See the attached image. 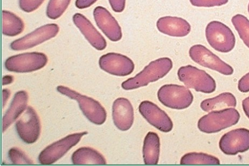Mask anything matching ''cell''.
Segmentation results:
<instances>
[{
  "label": "cell",
  "mask_w": 249,
  "mask_h": 166,
  "mask_svg": "<svg viewBox=\"0 0 249 166\" xmlns=\"http://www.w3.org/2000/svg\"><path fill=\"white\" fill-rule=\"evenodd\" d=\"M57 90L68 98L77 100L84 115L92 123L102 125L106 121V110L97 100L63 85H59Z\"/></svg>",
  "instance_id": "cell-3"
},
{
  "label": "cell",
  "mask_w": 249,
  "mask_h": 166,
  "mask_svg": "<svg viewBox=\"0 0 249 166\" xmlns=\"http://www.w3.org/2000/svg\"><path fill=\"white\" fill-rule=\"evenodd\" d=\"M48 61L47 55L43 53H25L8 58L4 63V66L9 71L29 73L43 68Z\"/></svg>",
  "instance_id": "cell-7"
},
{
  "label": "cell",
  "mask_w": 249,
  "mask_h": 166,
  "mask_svg": "<svg viewBox=\"0 0 249 166\" xmlns=\"http://www.w3.org/2000/svg\"><path fill=\"white\" fill-rule=\"evenodd\" d=\"M73 21L93 47L99 51L106 49V40L86 17L77 13L73 15Z\"/></svg>",
  "instance_id": "cell-17"
},
{
  "label": "cell",
  "mask_w": 249,
  "mask_h": 166,
  "mask_svg": "<svg viewBox=\"0 0 249 166\" xmlns=\"http://www.w3.org/2000/svg\"><path fill=\"white\" fill-rule=\"evenodd\" d=\"M14 81V77L12 75H6L3 78L2 84L3 85L12 83Z\"/></svg>",
  "instance_id": "cell-35"
},
{
  "label": "cell",
  "mask_w": 249,
  "mask_h": 166,
  "mask_svg": "<svg viewBox=\"0 0 249 166\" xmlns=\"http://www.w3.org/2000/svg\"><path fill=\"white\" fill-rule=\"evenodd\" d=\"M139 110L149 124L160 132L167 133L172 130L173 123L171 118L156 104L144 100L139 105Z\"/></svg>",
  "instance_id": "cell-14"
},
{
  "label": "cell",
  "mask_w": 249,
  "mask_h": 166,
  "mask_svg": "<svg viewBox=\"0 0 249 166\" xmlns=\"http://www.w3.org/2000/svg\"><path fill=\"white\" fill-rule=\"evenodd\" d=\"M242 107L244 112L249 119V97L243 100Z\"/></svg>",
  "instance_id": "cell-33"
},
{
  "label": "cell",
  "mask_w": 249,
  "mask_h": 166,
  "mask_svg": "<svg viewBox=\"0 0 249 166\" xmlns=\"http://www.w3.org/2000/svg\"><path fill=\"white\" fill-rule=\"evenodd\" d=\"M160 152V140L156 133L149 132L143 145V158L144 163L148 165L158 164Z\"/></svg>",
  "instance_id": "cell-20"
},
{
  "label": "cell",
  "mask_w": 249,
  "mask_h": 166,
  "mask_svg": "<svg viewBox=\"0 0 249 166\" xmlns=\"http://www.w3.org/2000/svg\"><path fill=\"white\" fill-rule=\"evenodd\" d=\"M179 80L189 88L195 89L196 92L210 94L215 91L216 84L210 75L205 70L192 65L182 66L178 69Z\"/></svg>",
  "instance_id": "cell-4"
},
{
  "label": "cell",
  "mask_w": 249,
  "mask_h": 166,
  "mask_svg": "<svg viewBox=\"0 0 249 166\" xmlns=\"http://www.w3.org/2000/svg\"><path fill=\"white\" fill-rule=\"evenodd\" d=\"M93 16L98 28L110 41H120L123 37L121 27L106 8L101 6L96 7L94 10Z\"/></svg>",
  "instance_id": "cell-15"
},
{
  "label": "cell",
  "mask_w": 249,
  "mask_h": 166,
  "mask_svg": "<svg viewBox=\"0 0 249 166\" xmlns=\"http://www.w3.org/2000/svg\"><path fill=\"white\" fill-rule=\"evenodd\" d=\"M231 22L239 36L249 48V20L243 15L237 14L233 17Z\"/></svg>",
  "instance_id": "cell-25"
},
{
  "label": "cell",
  "mask_w": 249,
  "mask_h": 166,
  "mask_svg": "<svg viewBox=\"0 0 249 166\" xmlns=\"http://www.w3.org/2000/svg\"><path fill=\"white\" fill-rule=\"evenodd\" d=\"M112 9L116 13H122L125 8L126 0H108Z\"/></svg>",
  "instance_id": "cell-30"
},
{
  "label": "cell",
  "mask_w": 249,
  "mask_h": 166,
  "mask_svg": "<svg viewBox=\"0 0 249 166\" xmlns=\"http://www.w3.org/2000/svg\"><path fill=\"white\" fill-rule=\"evenodd\" d=\"M87 132L75 133L67 135L45 148L39 155L38 160L42 165H51L56 162L70 149L76 146Z\"/></svg>",
  "instance_id": "cell-8"
},
{
  "label": "cell",
  "mask_w": 249,
  "mask_h": 166,
  "mask_svg": "<svg viewBox=\"0 0 249 166\" xmlns=\"http://www.w3.org/2000/svg\"><path fill=\"white\" fill-rule=\"evenodd\" d=\"M158 98L165 106L171 109L182 110L188 108L193 101L190 90L177 84H165L159 89Z\"/></svg>",
  "instance_id": "cell-6"
},
{
  "label": "cell",
  "mask_w": 249,
  "mask_h": 166,
  "mask_svg": "<svg viewBox=\"0 0 249 166\" xmlns=\"http://www.w3.org/2000/svg\"><path fill=\"white\" fill-rule=\"evenodd\" d=\"M59 32V28L56 24L44 25L13 42L11 48L14 51H22L31 49L56 37Z\"/></svg>",
  "instance_id": "cell-10"
},
{
  "label": "cell",
  "mask_w": 249,
  "mask_h": 166,
  "mask_svg": "<svg viewBox=\"0 0 249 166\" xmlns=\"http://www.w3.org/2000/svg\"><path fill=\"white\" fill-rule=\"evenodd\" d=\"M180 164L188 165H218L220 161L214 156L204 153L191 152L184 155L181 158Z\"/></svg>",
  "instance_id": "cell-24"
},
{
  "label": "cell",
  "mask_w": 249,
  "mask_h": 166,
  "mask_svg": "<svg viewBox=\"0 0 249 166\" xmlns=\"http://www.w3.org/2000/svg\"><path fill=\"white\" fill-rule=\"evenodd\" d=\"M248 12H249V5H248Z\"/></svg>",
  "instance_id": "cell-36"
},
{
  "label": "cell",
  "mask_w": 249,
  "mask_h": 166,
  "mask_svg": "<svg viewBox=\"0 0 249 166\" xmlns=\"http://www.w3.org/2000/svg\"><path fill=\"white\" fill-rule=\"evenodd\" d=\"M8 157L11 162L16 165H32L33 162L22 150L17 148H13L8 152Z\"/></svg>",
  "instance_id": "cell-27"
},
{
  "label": "cell",
  "mask_w": 249,
  "mask_h": 166,
  "mask_svg": "<svg viewBox=\"0 0 249 166\" xmlns=\"http://www.w3.org/2000/svg\"><path fill=\"white\" fill-rule=\"evenodd\" d=\"M173 62L169 58H161L149 63L135 77L123 83L122 88L126 90L146 86L149 83L158 81L170 72Z\"/></svg>",
  "instance_id": "cell-1"
},
{
  "label": "cell",
  "mask_w": 249,
  "mask_h": 166,
  "mask_svg": "<svg viewBox=\"0 0 249 166\" xmlns=\"http://www.w3.org/2000/svg\"><path fill=\"white\" fill-rule=\"evenodd\" d=\"M17 132L24 142L36 143L41 133V125L38 115L34 109L29 106L16 125Z\"/></svg>",
  "instance_id": "cell-11"
},
{
  "label": "cell",
  "mask_w": 249,
  "mask_h": 166,
  "mask_svg": "<svg viewBox=\"0 0 249 166\" xmlns=\"http://www.w3.org/2000/svg\"><path fill=\"white\" fill-rule=\"evenodd\" d=\"M222 152L229 155H235L249 149V130L239 128L224 134L219 142Z\"/></svg>",
  "instance_id": "cell-12"
},
{
  "label": "cell",
  "mask_w": 249,
  "mask_h": 166,
  "mask_svg": "<svg viewBox=\"0 0 249 166\" xmlns=\"http://www.w3.org/2000/svg\"><path fill=\"white\" fill-rule=\"evenodd\" d=\"M28 101V93L21 90L15 94L11 105L4 115L2 121L3 133L26 110Z\"/></svg>",
  "instance_id": "cell-19"
},
{
  "label": "cell",
  "mask_w": 249,
  "mask_h": 166,
  "mask_svg": "<svg viewBox=\"0 0 249 166\" xmlns=\"http://www.w3.org/2000/svg\"><path fill=\"white\" fill-rule=\"evenodd\" d=\"M238 88L242 93L249 92V72L240 80L238 84Z\"/></svg>",
  "instance_id": "cell-31"
},
{
  "label": "cell",
  "mask_w": 249,
  "mask_h": 166,
  "mask_svg": "<svg viewBox=\"0 0 249 166\" xmlns=\"http://www.w3.org/2000/svg\"><path fill=\"white\" fill-rule=\"evenodd\" d=\"M157 27L159 32L172 37H185L191 31L190 24L186 20L177 17H161L158 19Z\"/></svg>",
  "instance_id": "cell-18"
},
{
  "label": "cell",
  "mask_w": 249,
  "mask_h": 166,
  "mask_svg": "<svg viewBox=\"0 0 249 166\" xmlns=\"http://www.w3.org/2000/svg\"><path fill=\"white\" fill-rule=\"evenodd\" d=\"M229 0H190L194 6L198 7H213L221 6L227 4Z\"/></svg>",
  "instance_id": "cell-29"
},
{
  "label": "cell",
  "mask_w": 249,
  "mask_h": 166,
  "mask_svg": "<svg viewBox=\"0 0 249 166\" xmlns=\"http://www.w3.org/2000/svg\"><path fill=\"white\" fill-rule=\"evenodd\" d=\"M112 117L114 124L118 129L123 132L130 129L134 119V109L130 101L124 98L114 100Z\"/></svg>",
  "instance_id": "cell-16"
},
{
  "label": "cell",
  "mask_w": 249,
  "mask_h": 166,
  "mask_svg": "<svg viewBox=\"0 0 249 166\" xmlns=\"http://www.w3.org/2000/svg\"><path fill=\"white\" fill-rule=\"evenodd\" d=\"M22 19L13 13L2 12V33L5 36L14 37L21 34L24 29Z\"/></svg>",
  "instance_id": "cell-23"
},
{
  "label": "cell",
  "mask_w": 249,
  "mask_h": 166,
  "mask_svg": "<svg viewBox=\"0 0 249 166\" xmlns=\"http://www.w3.org/2000/svg\"><path fill=\"white\" fill-rule=\"evenodd\" d=\"M74 165H106L107 161L104 156L97 150L91 148H79L72 155Z\"/></svg>",
  "instance_id": "cell-22"
},
{
  "label": "cell",
  "mask_w": 249,
  "mask_h": 166,
  "mask_svg": "<svg viewBox=\"0 0 249 166\" xmlns=\"http://www.w3.org/2000/svg\"><path fill=\"white\" fill-rule=\"evenodd\" d=\"M240 115L235 108L212 111L199 119L197 127L206 133H215L236 124Z\"/></svg>",
  "instance_id": "cell-2"
},
{
  "label": "cell",
  "mask_w": 249,
  "mask_h": 166,
  "mask_svg": "<svg viewBox=\"0 0 249 166\" xmlns=\"http://www.w3.org/2000/svg\"><path fill=\"white\" fill-rule=\"evenodd\" d=\"M236 105V99L232 94L223 93L215 98L203 100L200 106L205 112H210L227 108H235Z\"/></svg>",
  "instance_id": "cell-21"
},
{
  "label": "cell",
  "mask_w": 249,
  "mask_h": 166,
  "mask_svg": "<svg viewBox=\"0 0 249 166\" xmlns=\"http://www.w3.org/2000/svg\"><path fill=\"white\" fill-rule=\"evenodd\" d=\"M44 0H19V6L22 11L32 13L41 6Z\"/></svg>",
  "instance_id": "cell-28"
},
{
  "label": "cell",
  "mask_w": 249,
  "mask_h": 166,
  "mask_svg": "<svg viewBox=\"0 0 249 166\" xmlns=\"http://www.w3.org/2000/svg\"><path fill=\"white\" fill-rule=\"evenodd\" d=\"M99 66L104 71L119 77L131 74L135 68L132 60L121 54L108 53L99 59Z\"/></svg>",
  "instance_id": "cell-13"
},
{
  "label": "cell",
  "mask_w": 249,
  "mask_h": 166,
  "mask_svg": "<svg viewBox=\"0 0 249 166\" xmlns=\"http://www.w3.org/2000/svg\"><path fill=\"white\" fill-rule=\"evenodd\" d=\"M71 0H50L47 8L48 18L56 19L66 12Z\"/></svg>",
  "instance_id": "cell-26"
},
{
  "label": "cell",
  "mask_w": 249,
  "mask_h": 166,
  "mask_svg": "<svg viewBox=\"0 0 249 166\" xmlns=\"http://www.w3.org/2000/svg\"><path fill=\"white\" fill-rule=\"evenodd\" d=\"M189 54L193 61L201 66L216 70L223 75H231L233 73V69L230 65L224 62L203 45H194L189 50Z\"/></svg>",
  "instance_id": "cell-9"
},
{
  "label": "cell",
  "mask_w": 249,
  "mask_h": 166,
  "mask_svg": "<svg viewBox=\"0 0 249 166\" xmlns=\"http://www.w3.org/2000/svg\"><path fill=\"white\" fill-rule=\"evenodd\" d=\"M98 0H77L76 6L78 9H83L92 6Z\"/></svg>",
  "instance_id": "cell-32"
},
{
  "label": "cell",
  "mask_w": 249,
  "mask_h": 166,
  "mask_svg": "<svg viewBox=\"0 0 249 166\" xmlns=\"http://www.w3.org/2000/svg\"><path fill=\"white\" fill-rule=\"evenodd\" d=\"M3 108L6 105L7 100H8L10 95H11V92L8 89H4L3 90Z\"/></svg>",
  "instance_id": "cell-34"
},
{
  "label": "cell",
  "mask_w": 249,
  "mask_h": 166,
  "mask_svg": "<svg viewBox=\"0 0 249 166\" xmlns=\"http://www.w3.org/2000/svg\"><path fill=\"white\" fill-rule=\"evenodd\" d=\"M206 36L209 45L218 52L228 53L235 48V35L230 28L221 22L209 23L206 29Z\"/></svg>",
  "instance_id": "cell-5"
}]
</instances>
